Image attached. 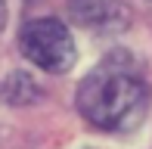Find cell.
I'll return each mask as SVG.
<instances>
[{"label": "cell", "instance_id": "obj_2", "mask_svg": "<svg viewBox=\"0 0 152 149\" xmlns=\"http://www.w3.org/2000/svg\"><path fill=\"white\" fill-rule=\"evenodd\" d=\"M19 47L22 56L31 59L37 69L62 74L75 65L78 50H75V37L56 19H31L25 22L22 34H19Z\"/></svg>", "mask_w": 152, "mask_h": 149}, {"label": "cell", "instance_id": "obj_4", "mask_svg": "<svg viewBox=\"0 0 152 149\" xmlns=\"http://www.w3.org/2000/svg\"><path fill=\"white\" fill-rule=\"evenodd\" d=\"M3 25H6V3L0 0V31H3Z\"/></svg>", "mask_w": 152, "mask_h": 149}, {"label": "cell", "instance_id": "obj_1", "mask_svg": "<svg viewBox=\"0 0 152 149\" xmlns=\"http://www.w3.org/2000/svg\"><path fill=\"white\" fill-rule=\"evenodd\" d=\"M78 112L102 131H127L146 112V84L127 65L106 62L81 81Z\"/></svg>", "mask_w": 152, "mask_h": 149}, {"label": "cell", "instance_id": "obj_3", "mask_svg": "<svg viewBox=\"0 0 152 149\" xmlns=\"http://www.w3.org/2000/svg\"><path fill=\"white\" fill-rule=\"evenodd\" d=\"M0 93H3V99H10V103H28L40 90H37V84H34L28 74L16 72V74L6 78V84H0Z\"/></svg>", "mask_w": 152, "mask_h": 149}]
</instances>
